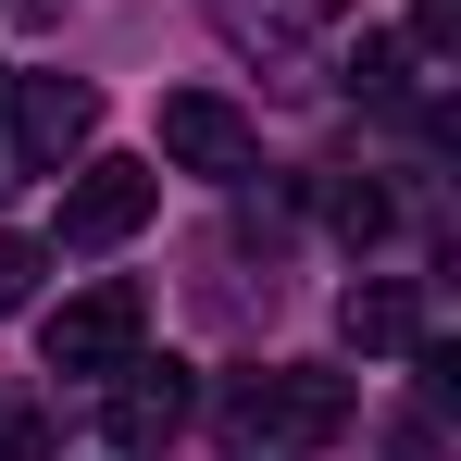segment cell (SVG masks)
<instances>
[{
	"label": "cell",
	"instance_id": "5b68a950",
	"mask_svg": "<svg viewBox=\"0 0 461 461\" xmlns=\"http://www.w3.org/2000/svg\"><path fill=\"white\" fill-rule=\"evenodd\" d=\"M150 212H162L150 162H76V187H63V249H113V237H138Z\"/></svg>",
	"mask_w": 461,
	"mask_h": 461
},
{
	"label": "cell",
	"instance_id": "5bb4252c",
	"mask_svg": "<svg viewBox=\"0 0 461 461\" xmlns=\"http://www.w3.org/2000/svg\"><path fill=\"white\" fill-rule=\"evenodd\" d=\"M0 113H13V76H0ZM0 187H13V138H0Z\"/></svg>",
	"mask_w": 461,
	"mask_h": 461
},
{
	"label": "cell",
	"instance_id": "3957f363",
	"mask_svg": "<svg viewBox=\"0 0 461 461\" xmlns=\"http://www.w3.org/2000/svg\"><path fill=\"white\" fill-rule=\"evenodd\" d=\"M138 337H150V300H138L125 275H100V287H76V300L50 312V337H38V349H50V375H113Z\"/></svg>",
	"mask_w": 461,
	"mask_h": 461
},
{
	"label": "cell",
	"instance_id": "7c38bea8",
	"mask_svg": "<svg viewBox=\"0 0 461 461\" xmlns=\"http://www.w3.org/2000/svg\"><path fill=\"white\" fill-rule=\"evenodd\" d=\"M349 87H362V100H386V87H399V38H362V63H349Z\"/></svg>",
	"mask_w": 461,
	"mask_h": 461
},
{
	"label": "cell",
	"instance_id": "277c9868",
	"mask_svg": "<svg viewBox=\"0 0 461 461\" xmlns=\"http://www.w3.org/2000/svg\"><path fill=\"white\" fill-rule=\"evenodd\" d=\"M162 162H175V175H212V187H237V175L262 162V138H249V113H237V100H212V87H175V100H162Z\"/></svg>",
	"mask_w": 461,
	"mask_h": 461
},
{
	"label": "cell",
	"instance_id": "8fae6325",
	"mask_svg": "<svg viewBox=\"0 0 461 461\" xmlns=\"http://www.w3.org/2000/svg\"><path fill=\"white\" fill-rule=\"evenodd\" d=\"M50 449H63V437H50L38 411H0V461H50Z\"/></svg>",
	"mask_w": 461,
	"mask_h": 461
},
{
	"label": "cell",
	"instance_id": "6da1fadb",
	"mask_svg": "<svg viewBox=\"0 0 461 461\" xmlns=\"http://www.w3.org/2000/svg\"><path fill=\"white\" fill-rule=\"evenodd\" d=\"M349 424V375H312V362H275V375L225 386V437L237 449H324Z\"/></svg>",
	"mask_w": 461,
	"mask_h": 461
},
{
	"label": "cell",
	"instance_id": "30bf717a",
	"mask_svg": "<svg viewBox=\"0 0 461 461\" xmlns=\"http://www.w3.org/2000/svg\"><path fill=\"white\" fill-rule=\"evenodd\" d=\"M38 300V237H0V312Z\"/></svg>",
	"mask_w": 461,
	"mask_h": 461
},
{
	"label": "cell",
	"instance_id": "9c48e42d",
	"mask_svg": "<svg viewBox=\"0 0 461 461\" xmlns=\"http://www.w3.org/2000/svg\"><path fill=\"white\" fill-rule=\"evenodd\" d=\"M324 225H337V237H375L386 225V187H324Z\"/></svg>",
	"mask_w": 461,
	"mask_h": 461
},
{
	"label": "cell",
	"instance_id": "ba28073f",
	"mask_svg": "<svg viewBox=\"0 0 461 461\" xmlns=\"http://www.w3.org/2000/svg\"><path fill=\"white\" fill-rule=\"evenodd\" d=\"M349 0H225V25L249 38V50H300L312 25H337Z\"/></svg>",
	"mask_w": 461,
	"mask_h": 461
},
{
	"label": "cell",
	"instance_id": "8992f818",
	"mask_svg": "<svg viewBox=\"0 0 461 461\" xmlns=\"http://www.w3.org/2000/svg\"><path fill=\"white\" fill-rule=\"evenodd\" d=\"M187 411H200L187 362H150V349L113 362V449H162V437H187Z\"/></svg>",
	"mask_w": 461,
	"mask_h": 461
},
{
	"label": "cell",
	"instance_id": "4fadbf2b",
	"mask_svg": "<svg viewBox=\"0 0 461 461\" xmlns=\"http://www.w3.org/2000/svg\"><path fill=\"white\" fill-rule=\"evenodd\" d=\"M461 38V0H411V50H449Z\"/></svg>",
	"mask_w": 461,
	"mask_h": 461
},
{
	"label": "cell",
	"instance_id": "7a4b0ae2",
	"mask_svg": "<svg viewBox=\"0 0 461 461\" xmlns=\"http://www.w3.org/2000/svg\"><path fill=\"white\" fill-rule=\"evenodd\" d=\"M0 138H13V175H63V162L100 138V87H76V76H13Z\"/></svg>",
	"mask_w": 461,
	"mask_h": 461
},
{
	"label": "cell",
	"instance_id": "52a82bcc",
	"mask_svg": "<svg viewBox=\"0 0 461 461\" xmlns=\"http://www.w3.org/2000/svg\"><path fill=\"white\" fill-rule=\"evenodd\" d=\"M337 324H349V349H424V287L411 275H362L337 300Z\"/></svg>",
	"mask_w": 461,
	"mask_h": 461
}]
</instances>
